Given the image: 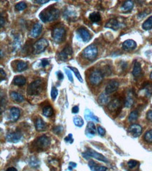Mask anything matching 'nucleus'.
Wrapping results in <instances>:
<instances>
[{
  "label": "nucleus",
  "mask_w": 152,
  "mask_h": 171,
  "mask_svg": "<svg viewBox=\"0 0 152 171\" xmlns=\"http://www.w3.org/2000/svg\"><path fill=\"white\" fill-rule=\"evenodd\" d=\"M142 72V68H141V65L140 63L137 61H135L134 63V67H133V75L135 77H137L140 75Z\"/></svg>",
  "instance_id": "26"
},
{
  "label": "nucleus",
  "mask_w": 152,
  "mask_h": 171,
  "mask_svg": "<svg viewBox=\"0 0 152 171\" xmlns=\"http://www.w3.org/2000/svg\"><path fill=\"white\" fill-rule=\"evenodd\" d=\"M88 166H89L90 168L91 169L92 171H107V167L98 166L93 161H90Z\"/></svg>",
  "instance_id": "20"
},
{
  "label": "nucleus",
  "mask_w": 152,
  "mask_h": 171,
  "mask_svg": "<svg viewBox=\"0 0 152 171\" xmlns=\"http://www.w3.org/2000/svg\"><path fill=\"white\" fill-rule=\"evenodd\" d=\"M48 46V42L46 39L41 38L34 43L33 46V52L34 54H40L44 52Z\"/></svg>",
  "instance_id": "6"
},
{
  "label": "nucleus",
  "mask_w": 152,
  "mask_h": 171,
  "mask_svg": "<svg viewBox=\"0 0 152 171\" xmlns=\"http://www.w3.org/2000/svg\"><path fill=\"white\" fill-rule=\"evenodd\" d=\"M22 139V134L20 132H14V133H9L6 136V140L10 143H17Z\"/></svg>",
  "instance_id": "11"
},
{
  "label": "nucleus",
  "mask_w": 152,
  "mask_h": 171,
  "mask_svg": "<svg viewBox=\"0 0 152 171\" xmlns=\"http://www.w3.org/2000/svg\"><path fill=\"white\" fill-rule=\"evenodd\" d=\"M34 126H35V128L37 131H43L46 128V123L40 117H39L36 119Z\"/></svg>",
  "instance_id": "19"
},
{
  "label": "nucleus",
  "mask_w": 152,
  "mask_h": 171,
  "mask_svg": "<svg viewBox=\"0 0 152 171\" xmlns=\"http://www.w3.org/2000/svg\"><path fill=\"white\" fill-rule=\"evenodd\" d=\"M6 171H18V170H17V169L13 168V167H10V168H7V170H6Z\"/></svg>",
  "instance_id": "54"
},
{
  "label": "nucleus",
  "mask_w": 152,
  "mask_h": 171,
  "mask_svg": "<svg viewBox=\"0 0 152 171\" xmlns=\"http://www.w3.org/2000/svg\"><path fill=\"white\" fill-rule=\"evenodd\" d=\"M77 33L78 38H79L83 42H89L91 39V35H90V32L85 28H79L77 30Z\"/></svg>",
  "instance_id": "10"
},
{
  "label": "nucleus",
  "mask_w": 152,
  "mask_h": 171,
  "mask_svg": "<svg viewBox=\"0 0 152 171\" xmlns=\"http://www.w3.org/2000/svg\"><path fill=\"white\" fill-rule=\"evenodd\" d=\"M89 19L91 20L93 23H98L101 20V16L98 12H93L91 13L89 16Z\"/></svg>",
  "instance_id": "31"
},
{
  "label": "nucleus",
  "mask_w": 152,
  "mask_h": 171,
  "mask_svg": "<svg viewBox=\"0 0 152 171\" xmlns=\"http://www.w3.org/2000/svg\"><path fill=\"white\" fill-rule=\"evenodd\" d=\"M73 54L72 48L70 45L67 44L65 46L63 50L59 54V59L62 61H67L72 58Z\"/></svg>",
  "instance_id": "9"
},
{
  "label": "nucleus",
  "mask_w": 152,
  "mask_h": 171,
  "mask_svg": "<svg viewBox=\"0 0 152 171\" xmlns=\"http://www.w3.org/2000/svg\"><path fill=\"white\" fill-rule=\"evenodd\" d=\"M68 68L71 71L75 73L76 77H77L78 80H79L81 83H83V79H82V77L81 76V74H80L79 71L78 70V69H77L76 68H74V67H68Z\"/></svg>",
  "instance_id": "36"
},
{
  "label": "nucleus",
  "mask_w": 152,
  "mask_h": 171,
  "mask_svg": "<svg viewBox=\"0 0 152 171\" xmlns=\"http://www.w3.org/2000/svg\"><path fill=\"white\" fill-rule=\"evenodd\" d=\"M4 25V19L2 16H1V27H3Z\"/></svg>",
  "instance_id": "55"
},
{
  "label": "nucleus",
  "mask_w": 152,
  "mask_h": 171,
  "mask_svg": "<svg viewBox=\"0 0 152 171\" xmlns=\"http://www.w3.org/2000/svg\"><path fill=\"white\" fill-rule=\"evenodd\" d=\"M105 27L107 28H110V29L112 30H116L121 27V24L119 23L116 19L112 18V19H110L107 23H106Z\"/></svg>",
  "instance_id": "17"
},
{
  "label": "nucleus",
  "mask_w": 152,
  "mask_h": 171,
  "mask_svg": "<svg viewBox=\"0 0 152 171\" xmlns=\"http://www.w3.org/2000/svg\"><path fill=\"white\" fill-rule=\"evenodd\" d=\"M98 54V48L94 44H90L84 48L82 52V56L84 58L90 61H93L97 58Z\"/></svg>",
  "instance_id": "3"
},
{
  "label": "nucleus",
  "mask_w": 152,
  "mask_h": 171,
  "mask_svg": "<svg viewBox=\"0 0 152 171\" xmlns=\"http://www.w3.org/2000/svg\"><path fill=\"white\" fill-rule=\"evenodd\" d=\"M48 64H49V62L46 58H44L43 60H42V66L43 67V68H45V67H46V65H48Z\"/></svg>",
  "instance_id": "48"
},
{
  "label": "nucleus",
  "mask_w": 152,
  "mask_h": 171,
  "mask_svg": "<svg viewBox=\"0 0 152 171\" xmlns=\"http://www.w3.org/2000/svg\"><path fill=\"white\" fill-rule=\"evenodd\" d=\"M43 81L42 79H37L33 82H32L28 86L27 89V93L28 95L33 96L37 95L42 92L43 90Z\"/></svg>",
  "instance_id": "2"
},
{
  "label": "nucleus",
  "mask_w": 152,
  "mask_h": 171,
  "mask_svg": "<svg viewBox=\"0 0 152 171\" xmlns=\"http://www.w3.org/2000/svg\"><path fill=\"white\" fill-rule=\"evenodd\" d=\"M73 121H74V123H75V125L76 126H77V127L80 128L83 126V123H84L83 120L81 117H79V116H75V117L73 118Z\"/></svg>",
  "instance_id": "35"
},
{
  "label": "nucleus",
  "mask_w": 152,
  "mask_h": 171,
  "mask_svg": "<svg viewBox=\"0 0 152 171\" xmlns=\"http://www.w3.org/2000/svg\"><path fill=\"white\" fill-rule=\"evenodd\" d=\"M77 166V164H76V163L70 162L69 163V170H72L73 168H75Z\"/></svg>",
  "instance_id": "50"
},
{
  "label": "nucleus",
  "mask_w": 152,
  "mask_h": 171,
  "mask_svg": "<svg viewBox=\"0 0 152 171\" xmlns=\"http://www.w3.org/2000/svg\"><path fill=\"white\" fill-rule=\"evenodd\" d=\"M50 138L46 135H42L41 136V137L38 138L37 139L35 140L34 144L37 148L43 150L48 147V146L50 145Z\"/></svg>",
  "instance_id": "8"
},
{
  "label": "nucleus",
  "mask_w": 152,
  "mask_h": 171,
  "mask_svg": "<svg viewBox=\"0 0 152 171\" xmlns=\"http://www.w3.org/2000/svg\"><path fill=\"white\" fill-rule=\"evenodd\" d=\"M104 74L101 71L96 70L90 73L89 75V81L92 85L98 86L103 80Z\"/></svg>",
  "instance_id": "7"
},
{
  "label": "nucleus",
  "mask_w": 152,
  "mask_h": 171,
  "mask_svg": "<svg viewBox=\"0 0 152 171\" xmlns=\"http://www.w3.org/2000/svg\"><path fill=\"white\" fill-rule=\"evenodd\" d=\"M144 139L148 143H152V129L148 131L144 136Z\"/></svg>",
  "instance_id": "38"
},
{
  "label": "nucleus",
  "mask_w": 152,
  "mask_h": 171,
  "mask_svg": "<svg viewBox=\"0 0 152 171\" xmlns=\"http://www.w3.org/2000/svg\"><path fill=\"white\" fill-rule=\"evenodd\" d=\"M63 16H64V18H66V19L71 20L76 18V17H77V13H76V12L74 11L73 10L67 9L66 11L64 12Z\"/></svg>",
  "instance_id": "28"
},
{
  "label": "nucleus",
  "mask_w": 152,
  "mask_h": 171,
  "mask_svg": "<svg viewBox=\"0 0 152 171\" xmlns=\"http://www.w3.org/2000/svg\"><path fill=\"white\" fill-rule=\"evenodd\" d=\"M128 132L132 135L134 138H137L142 134V128L138 124H132L128 128Z\"/></svg>",
  "instance_id": "13"
},
{
  "label": "nucleus",
  "mask_w": 152,
  "mask_h": 171,
  "mask_svg": "<svg viewBox=\"0 0 152 171\" xmlns=\"http://www.w3.org/2000/svg\"><path fill=\"white\" fill-rule=\"evenodd\" d=\"M98 133L100 136H104V135H105L106 131H105V130H104V128L102 127V126H98Z\"/></svg>",
  "instance_id": "45"
},
{
  "label": "nucleus",
  "mask_w": 152,
  "mask_h": 171,
  "mask_svg": "<svg viewBox=\"0 0 152 171\" xmlns=\"http://www.w3.org/2000/svg\"><path fill=\"white\" fill-rule=\"evenodd\" d=\"M84 116H85V119L87 121H90V120H92V121H95L96 122L99 121V119L96 117V116L94 115V114L92 112L90 109H86L85 110V113H84Z\"/></svg>",
  "instance_id": "23"
},
{
  "label": "nucleus",
  "mask_w": 152,
  "mask_h": 171,
  "mask_svg": "<svg viewBox=\"0 0 152 171\" xmlns=\"http://www.w3.org/2000/svg\"><path fill=\"white\" fill-rule=\"evenodd\" d=\"M150 79H151V80H152V72L151 73V74H150Z\"/></svg>",
  "instance_id": "56"
},
{
  "label": "nucleus",
  "mask_w": 152,
  "mask_h": 171,
  "mask_svg": "<svg viewBox=\"0 0 152 171\" xmlns=\"http://www.w3.org/2000/svg\"><path fill=\"white\" fill-rule=\"evenodd\" d=\"M13 83L14 85L21 86L26 83V78L23 76H16L13 79Z\"/></svg>",
  "instance_id": "24"
},
{
  "label": "nucleus",
  "mask_w": 152,
  "mask_h": 171,
  "mask_svg": "<svg viewBox=\"0 0 152 171\" xmlns=\"http://www.w3.org/2000/svg\"><path fill=\"white\" fill-rule=\"evenodd\" d=\"M56 74L57 75V78H58V79H59L60 81L63 80V79H64V76H63V73L61 72H57Z\"/></svg>",
  "instance_id": "51"
},
{
  "label": "nucleus",
  "mask_w": 152,
  "mask_h": 171,
  "mask_svg": "<svg viewBox=\"0 0 152 171\" xmlns=\"http://www.w3.org/2000/svg\"><path fill=\"white\" fill-rule=\"evenodd\" d=\"M98 103L102 105L110 103V97H109L108 95L106 93H102V94H100L99 97H98Z\"/></svg>",
  "instance_id": "27"
},
{
  "label": "nucleus",
  "mask_w": 152,
  "mask_h": 171,
  "mask_svg": "<svg viewBox=\"0 0 152 171\" xmlns=\"http://www.w3.org/2000/svg\"><path fill=\"white\" fill-rule=\"evenodd\" d=\"M147 119L149 121L152 122V110H149L147 114Z\"/></svg>",
  "instance_id": "49"
},
{
  "label": "nucleus",
  "mask_w": 152,
  "mask_h": 171,
  "mask_svg": "<svg viewBox=\"0 0 152 171\" xmlns=\"http://www.w3.org/2000/svg\"><path fill=\"white\" fill-rule=\"evenodd\" d=\"M65 141L70 144L72 143V142H74V139L72 138V134H69L68 136L65 138Z\"/></svg>",
  "instance_id": "46"
},
{
  "label": "nucleus",
  "mask_w": 152,
  "mask_h": 171,
  "mask_svg": "<svg viewBox=\"0 0 152 171\" xmlns=\"http://www.w3.org/2000/svg\"><path fill=\"white\" fill-rule=\"evenodd\" d=\"M138 164V162L135 160H130L128 162V166L130 168H134L135 167H136L137 165Z\"/></svg>",
  "instance_id": "44"
},
{
  "label": "nucleus",
  "mask_w": 152,
  "mask_h": 171,
  "mask_svg": "<svg viewBox=\"0 0 152 171\" xmlns=\"http://www.w3.org/2000/svg\"><path fill=\"white\" fill-rule=\"evenodd\" d=\"M57 94H58V91H57V88H55V86L52 87V89H51V95L53 100H55V98H56L57 96Z\"/></svg>",
  "instance_id": "42"
},
{
  "label": "nucleus",
  "mask_w": 152,
  "mask_h": 171,
  "mask_svg": "<svg viewBox=\"0 0 152 171\" xmlns=\"http://www.w3.org/2000/svg\"><path fill=\"white\" fill-rule=\"evenodd\" d=\"M121 106V101L119 99H114L110 102L108 104V108L111 111H114L118 108Z\"/></svg>",
  "instance_id": "21"
},
{
  "label": "nucleus",
  "mask_w": 152,
  "mask_h": 171,
  "mask_svg": "<svg viewBox=\"0 0 152 171\" xmlns=\"http://www.w3.org/2000/svg\"><path fill=\"white\" fill-rule=\"evenodd\" d=\"M79 108L78 106H75V107H73L72 109V112L73 114H77L79 112Z\"/></svg>",
  "instance_id": "53"
},
{
  "label": "nucleus",
  "mask_w": 152,
  "mask_h": 171,
  "mask_svg": "<svg viewBox=\"0 0 152 171\" xmlns=\"http://www.w3.org/2000/svg\"><path fill=\"white\" fill-rule=\"evenodd\" d=\"M10 97H11L12 100L17 102V103H22V102L25 100V97H23V95H22L17 92H14V91H12L10 93Z\"/></svg>",
  "instance_id": "22"
},
{
  "label": "nucleus",
  "mask_w": 152,
  "mask_h": 171,
  "mask_svg": "<svg viewBox=\"0 0 152 171\" xmlns=\"http://www.w3.org/2000/svg\"><path fill=\"white\" fill-rule=\"evenodd\" d=\"M42 28L43 26L41 23H37L36 24H34V27L31 30V31L30 32V37L32 38H37V36L40 35V34L42 33Z\"/></svg>",
  "instance_id": "14"
},
{
  "label": "nucleus",
  "mask_w": 152,
  "mask_h": 171,
  "mask_svg": "<svg viewBox=\"0 0 152 171\" xmlns=\"http://www.w3.org/2000/svg\"><path fill=\"white\" fill-rule=\"evenodd\" d=\"M119 86L118 81L116 80L110 81V82L107 83L106 88H105V93L107 95H110L111 93H113L115 91L118 90Z\"/></svg>",
  "instance_id": "12"
},
{
  "label": "nucleus",
  "mask_w": 152,
  "mask_h": 171,
  "mask_svg": "<svg viewBox=\"0 0 152 171\" xmlns=\"http://www.w3.org/2000/svg\"><path fill=\"white\" fill-rule=\"evenodd\" d=\"M53 133L55 134H60L63 131V128L61 126H57L53 128Z\"/></svg>",
  "instance_id": "43"
},
{
  "label": "nucleus",
  "mask_w": 152,
  "mask_h": 171,
  "mask_svg": "<svg viewBox=\"0 0 152 171\" xmlns=\"http://www.w3.org/2000/svg\"><path fill=\"white\" fill-rule=\"evenodd\" d=\"M36 3L40 4H44L48 3L49 1V0H37V1H34Z\"/></svg>",
  "instance_id": "52"
},
{
  "label": "nucleus",
  "mask_w": 152,
  "mask_h": 171,
  "mask_svg": "<svg viewBox=\"0 0 152 171\" xmlns=\"http://www.w3.org/2000/svg\"><path fill=\"white\" fill-rule=\"evenodd\" d=\"M138 116H139L138 112L136 111V110L133 111L130 114V115H129L128 121L130 122H133V121H136V120L137 119V118H138Z\"/></svg>",
  "instance_id": "37"
},
{
  "label": "nucleus",
  "mask_w": 152,
  "mask_h": 171,
  "mask_svg": "<svg viewBox=\"0 0 152 171\" xmlns=\"http://www.w3.org/2000/svg\"><path fill=\"white\" fill-rule=\"evenodd\" d=\"M28 63L24 61H18L16 64V70L18 72H22L28 68Z\"/></svg>",
  "instance_id": "32"
},
{
  "label": "nucleus",
  "mask_w": 152,
  "mask_h": 171,
  "mask_svg": "<svg viewBox=\"0 0 152 171\" xmlns=\"http://www.w3.org/2000/svg\"><path fill=\"white\" fill-rule=\"evenodd\" d=\"M65 70V74H66L67 78L69 80V81L72 83L74 82V79H73V77H72V72H71V70H68L67 68H64Z\"/></svg>",
  "instance_id": "41"
},
{
  "label": "nucleus",
  "mask_w": 152,
  "mask_h": 171,
  "mask_svg": "<svg viewBox=\"0 0 152 171\" xmlns=\"http://www.w3.org/2000/svg\"><path fill=\"white\" fill-rule=\"evenodd\" d=\"M15 8H16V9L17 10V11H23V10L26 9L27 4L24 2V1H20V2L16 4V6H15Z\"/></svg>",
  "instance_id": "40"
},
{
  "label": "nucleus",
  "mask_w": 152,
  "mask_h": 171,
  "mask_svg": "<svg viewBox=\"0 0 152 171\" xmlns=\"http://www.w3.org/2000/svg\"><path fill=\"white\" fill-rule=\"evenodd\" d=\"M65 34H66V31H65V28L60 27L55 28V29L53 30L51 36H52L53 41L57 44H59L64 41Z\"/></svg>",
  "instance_id": "5"
},
{
  "label": "nucleus",
  "mask_w": 152,
  "mask_h": 171,
  "mask_svg": "<svg viewBox=\"0 0 152 171\" xmlns=\"http://www.w3.org/2000/svg\"><path fill=\"white\" fill-rule=\"evenodd\" d=\"M82 156L87 160L89 159L90 158H95V159L100 161L104 163H109L108 159L105 157V156H104L102 154L98 153V152L94 151V150L91 149L90 148H88L85 152L82 153Z\"/></svg>",
  "instance_id": "4"
},
{
  "label": "nucleus",
  "mask_w": 152,
  "mask_h": 171,
  "mask_svg": "<svg viewBox=\"0 0 152 171\" xmlns=\"http://www.w3.org/2000/svg\"><path fill=\"white\" fill-rule=\"evenodd\" d=\"M29 164L31 167H33V168H37L40 166V161L37 158L35 157V156H32L30 158V161H29Z\"/></svg>",
  "instance_id": "34"
},
{
  "label": "nucleus",
  "mask_w": 152,
  "mask_h": 171,
  "mask_svg": "<svg viewBox=\"0 0 152 171\" xmlns=\"http://www.w3.org/2000/svg\"><path fill=\"white\" fill-rule=\"evenodd\" d=\"M20 115V109L17 107H12L10 109V120L11 122H16L19 119Z\"/></svg>",
  "instance_id": "18"
},
{
  "label": "nucleus",
  "mask_w": 152,
  "mask_h": 171,
  "mask_svg": "<svg viewBox=\"0 0 152 171\" xmlns=\"http://www.w3.org/2000/svg\"><path fill=\"white\" fill-rule=\"evenodd\" d=\"M42 113L45 117H51L53 114V109L50 105L45 106L42 109Z\"/></svg>",
  "instance_id": "30"
},
{
  "label": "nucleus",
  "mask_w": 152,
  "mask_h": 171,
  "mask_svg": "<svg viewBox=\"0 0 152 171\" xmlns=\"http://www.w3.org/2000/svg\"><path fill=\"white\" fill-rule=\"evenodd\" d=\"M145 94L147 96H150L152 94V84L149 83H147V84L145 86Z\"/></svg>",
  "instance_id": "39"
},
{
  "label": "nucleus",
  "mask_w": 152,
  "mask_h": 171,
  "mask_svg": "<svg viewBox=\"0 0 152 171\" xmlns=\"http://www.w3.org/2000/svg\"><path fill=\"white\" fill-rule=\"evenodd\" d=\"M133 103H134V97H133L132 93H128L126 98V102H125V107L130 108L133 105Z\"/></svg>",
  "instance_id": "29"
},
{
  "label": "nucleus",
  "mask_w": 152,
  "mask_h": 171,
  "mask_svg": "<svg viewBox=\"0 0 152 171\" xmlns=\"http://www.w3.org/2000/svg\"><path fill=\"white\" fill-rule=\"evenodd\" d=\"M96 133V128L95 126V124H94L93 122H88L87 128L86 129V136H88V138H91L93 137V135H95V134Z\"/></svg>",
  "instance_id": "16"
},
{
  "label": "nucleus",
  "mask_w": 152,
  "mask_h": 171,
  "mask_svg": "<svg viewBox=\"0 0 152 171\" xmlns=\"http://www.w3.org/2000/svg\"><path fill=\"white\" fill-rule=\"evenodd\" d=\"M0 72H1V81L4 80L6 79V77H7V74H6V73L3 70V69H1L0 70Z\"/></svg>",
  "instance_id": "47"
},
{
  "label": "nucleus",
  "mask_w": 152,
  "mask_h": 171,
  "mask_svg": "<svg viewBox=\"0 0 152 171\" xmlns=\"http://www.w3.org/2000/svg\"><path fill=\"white\" fill-rule=\"evenodd\" d=\"M137 47V44L134 40L128 39L123 43L122 48L123 49L126 51H130L134 50Z\"/></svg>",
  "instance_id": "15"
},
{
  "label": "nucleus",
  "mask_w": 152,
  "mask_h": 171,
  "mask_svg": "<svg viewBox=\"0 0 152 171\" xmlns=\"http://www.w3.org/2000/svg\"><path fill=\"white\" fill-rule=\"evenodd\" d=\"M142 28L145 30H149L152 28V16L144 22L142 24Z\"/></svg>",
  "instance_id": "33"
},
{
  "label": "nucleus",
  "mask_w": 152,
  "mask_h": 171,
  "mask_svg": "<svg viewBox=\"0 0 152 171\" xmlns=\"http://www.w3.org/2000/svg\"><path fill=\"white\" fill-rule=\"evenodd\" d=\"M60 16V11L56 8L50 7L46 8L39 14L40 19L44 23H49L57 19Z\"/></svg>",
  "instance_id": "1"
},
{
  "label": "nucleus",
  "mask_w": 152,
  "mask_h": 171,
  "mask_svg": "<svg viewBox=\"0 0 152 171\" xmlns=\"http://www.w3.org/2000/svg\"><path fill=\"white\" fill-rule=\"evenodd\" d=\"M134 3L132 1H126L121 7V10L123 12H129L133 9Z\"/></svg>",
  "instance_id": "25"
}]
</instances>
